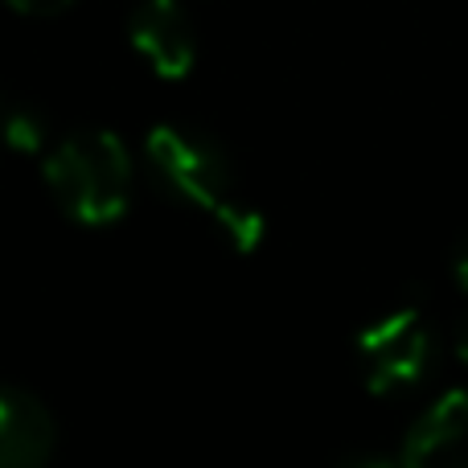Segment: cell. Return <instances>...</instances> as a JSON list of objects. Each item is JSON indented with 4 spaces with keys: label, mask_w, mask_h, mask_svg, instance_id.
<instances>
[{
    "label": "cell",
    "mask_w": 468,
    "mask_h": 468,
    "mask_svg": "<svg viewBox=\"0 0 468 468\" xmlns=\"http://www.w3.org/2000/svg\"><path fill=\"white\" fill-rule=\"evenodd\" d=\"M54 202L79 227H112L132 202V153L115 132L82 128L62 136L41 165Z\"/></svg>",
    "instance_id": "cell-1"
},
{
    "label": "cell",
    "mask_w": 468,
    "mask_h": 468,
    "mask_svg": "<svg viewBox=\"0 0 468 468\" xmlns=\"http://www.w3.org/2000/svg\"><path fill=\"white\" fill-rule=\"evenodd\" d=\"M144 156L165 194L202 214H214L234 194V169L227 153L194 128H181V123L153 128L144 140Z\"/></svg>",
    "instance_id": "cell-2"
},
{
    "label": "cell",
    "mask_w": 468,
    "mask_h": 468,
    "mask_svg": "<svg viewBox=\"0 0 468 468\" xmlns=\"http://www.w3.org/2000/svg\"><path fill=\"white\" fill-rule=\"evenodd\" d=\"M436 333L420 304H395L357 333V366L370 395H395L428 378Z\"/></svg>",
    "instance_id": "cell-3"
},
{
    "label": "cell",
    "mask_w": 468,
    "mask_h": 468,
    "mask_svg": "<svg viewBox=\"0 0 468 468\" xmlns=\"http://www.w3.org/2000/svg\"><path fill=\"white\" fill-rule=\"evenodd\" d=\"M128 37L136 54L148 62V70L169 82L186 79L197 62L194 25H189L181 0H144L128 16Z\"/></svg>",
    "instance_id": "cell-4"
},
{
    "label": "cell",
    "mask_w": 468,
    "mask_h": 468,
    "mask_svg": "<svg viewBox=\"0 0 468 468\" xmlns=\"http://www.w3.org/2000/svg\"><path fill=\"white\" fill-rule=\"evenodd\" d=\"M403 468H468V390L440 395L399 444Z\"/></svg>",
    "instance_id": "cell-5"
},
{
    "label": "cell",
    "mask_w": 468,
    "mask_h": 468,
    "mask_svg": "<svg viewBox=\"0 0 468 468\" xmlns=\"http://www.w3.org/2000/svg\"><path fill=\"white\" fill-rule=\"evenodd\" d=\"M58 428L37 395L0 387V468H41L54 456Z\"/></svg>",
    "instance_id": "cell-6"
},
{
    "label": "cell",
    "mask_w": 468,
    "mask_h": 468,
    "mask_svg": "<svg viewBox=\"0 0 468 468\" xmlns=\"http://www.w3.org/2000/svg\"><path fill=\"white\" fill-rule=\"evenodd\" d=\"M210 218H214V227H218L222 242H227L234 255H255L259 242H263V234H267V218H263V214H259L255 206L239 202L234 194L210 214Z\"/></svg>",
    "instance_id": "cell-7"
},
{
    "label": "cell",
    "mask_w": 468,
    "mask_h": 468,
    "mask_svg": "<svg viewBox=\"0 0 468 468\" xmlns=\"http://www.w3.org/2000/svg\"><path fill=\"white\" fill-rule=\"evenodd\" d=\"M0 140L13 153H41L49 140V123L37 107H13L0 115Z\"/></svg>",
    "instance_id": "cell-8"
},
{
    "label": "cell",
    "mask_w": 468,
    "mask_h": 468,
    "mask_svg": "<svg viewBox=\"0 0 468 468\" xmlns=\"http://www.w3.org/2000/svg\"><path fill=\"white\" fill-rule=\"evenodd\" d=\"M5 5L21 16H58V13H66L74 0H5Z\"/></svg>",
    "instance_id": "cell-9"
},
{
    "label": "cell",
    "mask_w": 468,
    "mask_h": 468,
    "mask_svg": "<svg viewBox=\"0 0 468 468\" xmlns=\"http://www.w3.org/2000/svg\"><path fill=\"white\" fill-rule=\"evenodd\" d=\"M452 271H456V283L468 292V234L456 242V255H452Z\"/></svg>",
    "instance_id": "cell-10"
},
{
    "label": "cell",
    "mask_w": 468,
    "mask_h": 468,
    "mask_svg": "<svg viewBox=\"0 0 468 468\" xmlns=\"http://www.w3.org/2000/svg\"><path fill=\"white\" fill-rule=\"evenodd\" d=\"M452 346H456V357L468 366V313L456 321V337H452Z\"/></svg>",
    "instance_id": "cell-11"
},
{
    "label": "cell",
    "mask_w": 468,
    "mask_h": 468,
    "mask_svg": "<svg viewBox=\"0 0 468 468\" xmlns=\"http://www.w3.org/2000/svg\"><path fill=\"white\" fill-rule=\"evenodd\" d=\"M0 115H5V112H0Z\"/></svg>",
    "instance_id": "cell-12"
}]
</instances>
